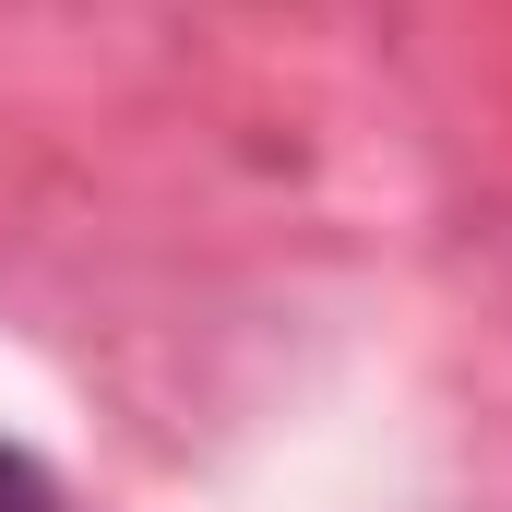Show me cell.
<instances>
[{"instance_id":"6da1fadb","label":"cell","mask_w":512,"mask_h":512,"mask_svg":"<svg viewBox=\"0 0 512 512\" xmlns=\"http://www.w3.org/2000/svg\"><path fill=\"white\" fill-rule=\"evenodd\" d=\"M0 512H72V501H60V477H48L24 441H0Z\"/></svg>"}]
</instances>
